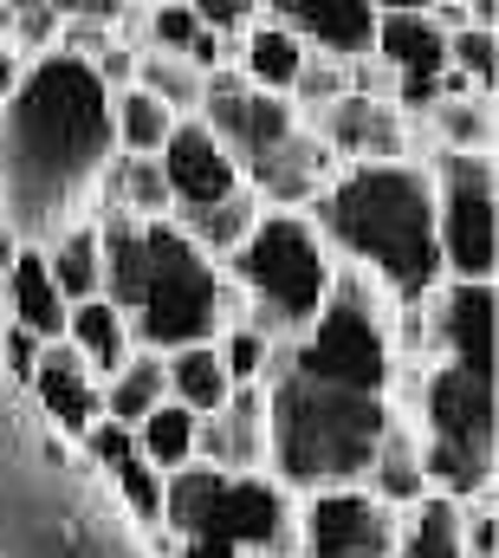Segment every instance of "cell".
<instances>
[{
	"label": "cell",
	"mask_w": 499,
	"mask_h": 558,
	"mask_svg": "<svg viewBox=\"0 0 499 558\" xmlns=\"http://www.w3.org/2000/svg\"><path fill=\"white\" fill-rule=\"evenodd\" d=\"M111 149V92L92 59L59 46L33 52L0 111V221L20 241H46L65 221L98 215L92 189Z\"/></svg>",
	"instance_id": "cell-1"
},
{
	"label": "cell",
	"mask_w": 499,
	"mask_h": 558,
	"mask_svg": "<svg viewBox=\"0 0 499 558\" xmlns=\"http://www.w3.org/2000/svg\"><path fill=\"white\" fill-rule=\"evenodd\" d=\"M0 558H156L78 441L0 384Z\"/></svg>",
	"instance_id": "cell-2"
},
{
	"label": "cell",
	"mask_w": 499,
	"mask_h": 558,
	"mask_svg": "<svg viewBox=\"0 0 499 558\" xmlns=\"http://www.w3.org/2000/svg\"><path fill=\"white\" fill-rule=\"evenodd\" d=\"M331 254L370 274L395 305H422L441 286V241H435V175L422 156L389 162H338L325 195L305 208Z\"/></svg>",
	"instance_id": "cell-3"
},
{
	"label": "cell",
	"mask_w": 499,
	"mask_h": 558,
	"mask_svg": "<svg viewBox=\"0 0 499 558\" xmlns=\"http://www.w3.org/2000/svg\"><path fill=\"white\" fill-rule=\"evenodd\" d=\"M266 403H272V461H266V474H279L292 494L364 481V468L376 461L382 435L402 416L395 397L338 390V384L299 377L292 364L272 371Z\"/></svg>",
	"instance_id": "cell-4"
},
{
	"label": "cell",
	"mask_w": 499,
	"mask_h": 558,
	"mask_svg": "<svg viewBox=\"0 0 499 558\" xmlns=\"http://www.w3.org/2000/svg\"><path fill=\"white\" fill-rule=\"evenodd\" d=\"M221 267L234 279V318L259 325L279 344H292L299 325L325 305L331 274H338V254H331L325 228L305 208H259L247 241Z\"/></svg>",
	"instance_id": "cell-5"
},
{
	"label": "cell",
	"mask_w": 499,
	"mask_h": 558,
	"mask_svg": "<svg viewBox=\"0 0 499 558\" xmlns=\"http://www.w3.org/2000/svg\"><path fill=\"white\" fill-rule=\"evenodd\" d=\"M285 364L299 377L338 384V390H364V397H395L409 364H402V338H395V299L370 274L344 267L331 274L325 305L299 325V338L285 344Z\"/></svg>",
	"instance_id": "cell-6"
},
{
	"label": "cell",
	"mask_w": 499,
	"mask_h": 558,
	"mask_svg": "<svg viewBox=\"0 0 499 558\" xmlns=\"http://www.w3.org/2000/svg\"><path fill=\"white\" fill-rule=\"evenodd\" d=\"M234 318V279L228 267L195 247L175 215L149 221V260H143V292L130 305V331L149 351H175V344H202Z\"/></svg>",
	"instance_id": "cell-7"
},
{
	"label": "cell",
	"mask_w": 499,
	"mask_h": 558,
	"mask_svg": "<svg viewBox=\"0 0 499 558\" xmlns=\"http://www.w3.org/2000/svg\"><path fill=\"white\" fill-rule=\"evenodd\" d=\"M428 175H435V241H441V279H494V267H499L494 156L428 149Z\"/></svg>",
	"instance_id": "cell-8"
},
{
	"label": "cell",
	"mask_w": 499,
	"mask_h": 558,
	"mask_svg": "<svg viewBox=\"0 0 499 558\" xmlns=\"http://www.w3.org/2000/svg\"><path fill=\"white\" fill-rule=\"evenodd\" d=\"M389 546H395V507H382L364 481L299 494V513H292L299 558H389Z\"/></svg>",
	"instance_id": "cell-9"
},
{
	"label": "cell",
	"mask_w": 499,
	"mask_h": 558,
	"mask_svg": "<svg viewBox=\"0 0 499 558\" xmlns=\"http://www.w3.org/2000/svg\"><path fill=\"white\" fill-rule=\"evenodd\" d=\"M195 118L215 131V137L234 149V162H241V175H247V162H259L266 149L279 137H292L305 118H299V105L285 98V92H259L247 85L228 59L221 65H208V78H202V105H195Z\"/></svg>",
	"instance_id": "cell-10"
},
{
	"label": "cell",
	"mask_w": 499,
	"mask_h": 558,
	"mask_svg": "<svg viewBox=\"0 0 499 558\" xmlns=\"http://www.w3.org/2000/svg\"><path fill=\"white\" fill-rule=\"evenodd\" d=\"M415 422V435L428 441H454V448H474V454H494V377H474L461 364H441L428 357L422 377H415V410H402Z\"/></svg>",
	"instance_id": "cell-11"
},
{
	"label": "cell",
	"mask_w": 499,
	"mask_h": 558,
	"mask_svg": "<svg viewBox=\"0 0 499 558\" xmlns=\"http://www.w3.org/2000/svg\"><path fill=\"white\" fill-rule=\"evenodd\" d=\"M422 338L428 357L494 377V279H441L422 299Z\"/></svg>",
	"instance_id": "cell-12"
},
{
	"label": "cell",
	"mask_w": 499,
	"mask_h": 558,
	"mask_svg": "<svg viewBox=\"0 0 499 558\" xmlns=\"http://www.w3.org/2000/svg\"><path fill=\"white\" fill-rule=\"evenodd\" d=\"M312 131L331 143V156L338 162H389V156H422V131H415V118L389 98V92H344V98H331L318 118H312Z\"/></svg>",
	"instance_id": "cell-13"
},
{
	"label": "cell",
	"mask_w": 499,
	"mask_h": 558,
	"mask_svg": "<svg viewBox=\"0 0 499 558\" xmlns=\"http://www.w3.org/2000/svg\"><path fill=\"white\" fill-rule=\"evenodd\" d=\"M156 162H162V182H169V208H175V215L208 208V202H221V195L247 189V175H241L234 149L215 137L202 118H175V131H169L162 149H156Z\"/></svg>",
	"instance_id": "cell-14"
},
{
	"label": "cell",
	"mask_w": 499,
	"mask_h": 558,
	"mask_svg": "<svg viewBox=\"0 0 499 558\" xmlns=\"http://www.w3.org/2000/svg\"><path fill=\"white\" fill-rule=\"evenodd\" d=\"M195 461L221 474H253L272 461V403L266 384H234L221 410L195 416Z\"/></svg>",
	"instance_id": "cell-15"
},
{
	"label": "cell",
	"mask_w": 499,
	"mask_h": 558,
	"mask_svg": "<svg viewBox=\"0 0 499 558\" xmlns=\"http://www.w3.org/2000/svg\"><path fill=\"white\" fill-rule=\"evenodd\" d=\"M26 403L39 410V422H52L65 441H78L92 422L105 416V377H98L65 338H46L33 377H26Z\"/></svg>",
	"instance_id": "cell-16"
},
{
	"label": "cell",
	"mask_w": 499,
	"mask_h": 558,
	"mask_svg": "<svg viewBox=\"0 0 499 558\" xmlns=\"http://www.w3.org/2000/svg\"><path fill=\"white\" fill-rule=\"evenodd\" d=\"M331 175H338V156H331V143L318 137L312 124H299L292 137L272 143L259 162H247V189L266 208H312Z\"/></svg>",
	"instance_id": "cell-17"
},
{
	"label": "cell",
	"mask_w": 499,
	"mask_h": 558,
	"mask_svg": "<svg viewBox=\"0 0 499 558\" xmlns=\"http://www.w3.org/2000/svg\"><path fill=\"white\" fill-rule=\"evenodd\" d=\"M266 13L285 20L312 52H331V59H364L376 33L370 0H266Z\"/></svg>",
	"instance_id": "cell-18"
},
{
	"label": "cell",
	"mask_w": 499,
	"mask_h": 558,
	"mask_svg": "<svg viewBox=\"0 0 499 558\" xmlns=\"http://www.w3.org/2000/svg\"><path fill=\"white\" fill-rule=\"evenodd\" d=\"M0 305H7L13 325H26V331H39V338H65L72 299L59 292V279L46 267V247H39V241H20V254L7 260V274H0Z\"/></svg>",
	"instance_id": "cell-19"
},
{
	"label": "cell",
	"mask_w": 499,
	"mask_h": 558,
	"mask_svg": "<svg viewBox=\"0 0 499 558\" xmlns=\"http://www.w3.org/2000/svg\"><path fill=\"white\" fill-rule=\"evenodd\" d=\"M130 46H143V52H182V59H195L202 72L234 52L228 39H215V33L195 20L188 0H143V7L130 13Z\"/></svg>",
	"instance_id": "cell-20"
},
{
	"label": "cell",
	"mask_w": 499,
	"mask_h": 558,
	"mask_svg": "<svg viewBox=\"0 0 499 558\" xmlns=\"http://www.w3.org/2000/svg\"><path fill=\"white\" fill-rule=\"evenodd\" d=\"M305 39L285 26V20H272V13H259L247 33L234 39V52H228V65L247 78V85H259V92H292V78H299V65H305Z\"/></svg>",
	"instance_id": "cell-21"
},
{
	"label": "cell",
	"mask_w": 499,
	"mask_h": 558,
	"mask_svg": "<svg viewBox=\"0 0 499 558\" xmlns=\"http://www.w3.org/2000/svg\"><path fill=\"white\" fill-rule=\"evenodd\" d=\"M65 344L98 371V377H111L118 364H124L130 351H136V331H130V312L118 299H105V292H92V299H72V312H65Z\"/></svg>",
	"instance_id": "cell-22"
},
{
	"label": "cell",
	"mask_w": 499,
	"mask_h": 558,
	"mask_svg": "<svg viewBox=\"0 0 499 558\" xmlns=\"http://www.w3.org/2000/svg\"><path fill=\"white\" fill-rule=\"evenodd\" d=\"M92 202H98V208H124V215H136V221H162V215H175V208H169L162 162H156V156H130V149H111V162L98 169Z\"/></svg>",
	"instance_id": "cell-23"
},
{
	"label": "cell",
	"mask_w": 499,
	"mask_h": 558,
	"mask_svg": "<svg viewBox=\"0 0 499 558\" xmlns=\"http://www.w3.org/2000/svg\"><path fill=\"white\" fill-rule=\"evenodd\" d=\"M422 137L454 156H494V92H441L422 111Z\"/></svg>",
	"instance_id": "cell-24"
},
{
	"label": "cell",
	"mask_w": 499,
	"mask_h": 558,
	"mask_svg": "<svg viewBox=\"0 0 499 558\" xmlns=\"http://www.w3.org/2000/svg\"><path fill=\"white\" fill-rule=\"evenodd\" d=\"M389 558H461V500L448 494H422L395 513V546Z\"/></svg>",
	"instance_id": "cell-25"
},
{
	"label": "cell",
	"mask_w": 499,
	"mask_h": 558,
	"mask_svg": "<svg viewBox=\"0 0 499 558\" xmlns=\"http://www.w3.org/2000/svg\"><path fill=\"white\" fill-rule=\"evenodd\" d=\"M364 487H370L382 507H409V500H422L428 494V481H422V435H415V422L395 416V428L382 435V448H376V461L364 468Z\"/></svg>",
	"instance_id": "cell-26"
},
{
	"label": "cell",
	"mask_w": 499,
	"mask_h": 558,
	"mask_svg": "<svg viewBox=\"0 0 499 558\" xmlns=\"http://www.w3.org/2000/svg\"><path fill=\"white\" fill-rule=\"evenodd\" d=\"M39 247H46V267H52V279H59V292H65V299H92V292L105 286L98 215H78V221H65V228H59V234H46Z\"/></svg>",
	"instance_id": "cell-27"
},
{
	"label": "cell",
	"mask_w": 499,
	"mask_h": 558,
	"mask_svg": "<svg viewBox=\"0 0 499 558\" xmlns=\"http://www.w3.org/2000/svg\"><path fill=\"white\" fill-rule=\"evenodd\" d=\"M162 364H169V397H175V403H188L195 416L221 410V403H228V390H234L215 338H202V344H175V351H162Z\"/></svg>",
	"instance_id": "cell-28"
},
{
	"label": "cell",
	"mask_w": 499,
	"mask_h": 558,
	"mask_svg": "<svg viewBox=\"0 0 499 558\" xmlns=\"http://www.w3.org/2000/svg\"><path fill=\"white\" fill-rule=\"evenodd\" d=\"M169 397V364H162V351H149V344H136L124 364L105 377V416L111 422H143L156 403Z\"/></svg>",
	"instance_id": "cell-29"
},
{
	"label": "cell",
	"mask_w": 499,
	"mask_h": 558,
	"mask_svg": "<svg viewBox=\"0 0 499 558\" xmlns=\"http://www.w3.org/2000/svg\"><path fill=\"white\" fill-rule=\"evenodd\" d=\"M259 195L253 189H234V195H221V202H208V208H188V215H175V228L195 241V247H208L215 260H228L241 241H247V228L259 221Z\"/></svg>",
	"instance_id": "cell-30"
},
{
	"label": "cell",
	"mask_w": 499,
	"mask_h": 558,
	"mask_svg": "<svg viewBox=\"0 0 499 558\" xmlns=\"http://www.w3.org/2000/svg\"><path fill=\"white\" fill-rule=\"evenodd\" d=\"M130 435H136V448L156 474H175V468L195 461V410L175 403V397H162L143 422H130Z\"/></svg>",
	"instance_id": "cell-31"
},
{
	"label": "cell",
	"mask_w": 499,
	"mask_h": 558,
	"mask_svg": "<svg viewBox=\"0 0 499 558\" xmlns=\"http://www.w3.org/2000/svg\"><path fill=\"white\" fill-rule=\"evenodd\" d=\"M175 131V111L156 98V92H143V85H124V92H111V143L130 149V156H156L162 143Z\"/></svg>",
	"instance_id": "cell-32"
},
{
	"label": "cell",
	"mask_w": 499,
	"mask_h": 558,
	"mask_svg": "<svg viewBox=\"0 0 499 558\" xmlns=\"http://www.w3.org/2000/svg\"><path fill=\"white\" fill-rule=\"evenodd\" d=\"M202 65L195 59H182V52H143L136 46V78L130 85H143V92H156L175 118H195V105H202Z\"/></svg>",
	"instance_id": "cell-33"
},
{
	"label": "cell",
	"mask_w": 499,
	"mask_h": 558,
	"mask_svg": "<svg viewBox=\"0 0 499 558\" xmlns=\"http://www.w3.org/2000/svg\"><path fill=\"white\" fill-rule=\"evenodd\" d=\"M215 344H221L228 384H272V371L285 364V344H279V338H266V331L247 325V318H228V325L215 331Z\"/></svg>",
	"instance_id": "cell-34"
},
{
	"label": "cell",
	"mask_w": 499,
	"mask_h": 558,
	"mask_svg": "<svg viewBox=\"0 0 499 558\" xmlns=\"http://www.w3.org/2000/svg\"><path fill=\"white\" fill-rule=\"evenodd\" d=\"M448 72H461L474 92H494L499 85V26H454L448 33Z\"/></svg>",
	"instance_id": "cell-35"
},
{
	"label": "cell",
	"mask_w": 499,
	"mask_h": 558,
	"mask_svg": "<svg viewBox=\"0 0 499 558\" xmlns=\"http://www.w3.org/2000/svg\"><path fill=\"white\" fill-rule=\"evenodd\" d=\"M351 92V59H331V52H305V65H299V78H292V105H299V118L312 124L331 98H344Z\"/></svg>",
	"instance_id": "cell-36"
},
{
	"label": "cell",
	"mask_w": 499,
	"mask_h": 558,
	"mask_svg": "<svg viewBox=\"0 0 499 558\" xmlns=\"http://www.w3.org/2000/svg\"><path fill=\"white\" fill-rule=\"evenodd\" d=\"M461 558H499V513H494V487L461 500Z\"/></svg>",
	"instance_id": "cell-37"
},
{
	"label": "cell",
	"mask_w": 499,
	"mask_h": 558,
	"mask_svg": "<svg viewBox=\"0 0 499 558\" xmlns=\"http://www.w3.org/2000/svg\"><path fill=\"white\" fill-rule=\"evenodd\" d=\"M39 344H46L39 331L0 318V384H7V390H26V377H33V364H39Z\"/></svg>",
	"instance_id": "cell-38"
},
{
	"label": "cell",
	"mask_w": 499,
	"mask_h": 558,
	"mask_svg": "<svg viewBox=\"0 0 499 558\" xmlns=\"http://www.w3.org/2000/svg\"><path fill=\"white\" fill-rule=\"evenodd\" d=\"M188 7H195V20H202L215 39H228V46L266 13V0H188Z\"/></svg>",
	"instance_id": "cell-39"
},
{
	"label": "cell",
	"mask_w": 499,
	"mask_h": 558,
	"mask_svg": "<svg viewBox=\"0 0 499 558\" xmlns=\"http://www.w3.org/2000/svg\"><path fill=\"white\" fill-rule=\"evenodd\" d=\"M7 39L33 59V52H46V46H59V13L46 7V0H33V7H20L13 20H7Z\"/></svg>",
	"instance_id": "cell-40"
},
{
	"label": "cell",
	"mask_w": 499,
	"mask_h": 558,
	"mask_svg": "<svg viewBox=\"0 0 499 558\" xmlns=\"http://www.w3.org/2000/svg\"><path fill=\"white\" fill-rule=\"evenodd\" d=\"M92 72H98V85H105V92H124L130 78H136V46L118 33V39H111V46L92 59Z\"/></svg>",
	"instance_id": "cell-41"
},
{
	"label": "cell",
	"mask_w": 499,
	"mask_h": 558,
	"mask_svg": "<svg viewBox=\"0 0 499 558\" xmlns=\"http://www.w3.org/2000/svg\"><path fill=\"white\" fill-rule=\"evenodd\" d=\"M59 20H105V26H130L136 0H46Z\"/></svg>",
	"instance_id": "cell-42"
},
{
	"label": "cell",
	"mask_w": 499,
	"mask_h": 558,
	"mask_svg": "<svg viewBox=\"0 0 499 558\" xmlns=\"http://www.w3.org/2000/svg\"><path fill=\"white\" fill-rule=\"evenodd\" d=\"M20 72H26V52L0 33V111H7V98H13V85H20Z\"/></svg>",
	"instance_id": "cell-43"
},
{
	"label": "cell",
	"mask_w": 499,
	"mask_h": 558,
	"mask_svg": "<svg viewBox=\"0 0 499 558\" xmlns=\"http://www.w3.org/2000/svg\"><path fill=\"white\" fill-rule=\"evenodd\" d=\"M376 13H428L435 0H370Z\"/></svg>",
	"instance_id": "cell-44"
},
{
	"label": "cell",
	"mask_w": 499,
	"mask_h": 558,
	"mask_svg": "<svg viewBox=\"0 0 499 558\" xmlns=\"http://www.w3.org/2000/svg\"><path fill=\"white\" fill-rule=\"evenodd\" d=\"M13 254H20V234H13V228L0 221V274H7V260H13Z\"/></svg>",
	"instance_id": "cell-45"
},
{
	"label": "cell",
	"mask_w": 499,
	"mask_h": 558,
	"mask_svg": "<svg viewBox=\"0 0 499 558\" xmlns=\"http://www.w3.org/2000/svg\"><path fill=\"white\" fill-rule=\"evenodd\" d=\"M20 7H33V0H0V33H7V20H13Z\"/></svg>",
	"instance_id": "cell-46"
},
{
	"label": "cell",
	"mask_w": 499,
	"mask_h": 558,
	"mask_svg": "<svg viewBox=\"0 0 499 558\" xmlns=\"http://www.w3.org/2000/svg\"><path fill=\"white\" fill-rule=\"evenodd\" d=\"M247 558H292V553H247Z\"/></svg>",
	"instance_id": "cell-47"
},
{
	"label": "cell",
	"mask_w": 499,
	"mask_h": 558,
	"mask_svg": "<svg viewBox=\"0 0 499 558\" xmlns=\"http://www.w3.org/2000/svg\"><path fill=\"white\" fill-rule=\"evenodd\" d=\"M461 7H474V0H461Z\"/></svg>",
	"instance_id": "cell-48"
},
{
	"label": "cell",
	"mask_w": 499,
	"mask_h": 558,
	"mask_svg": "<svg viewBox=\"0 0 499 558\" xmlns=\"http://www.w3.org/2000/svg\"><path fill=\"white\" fill-rule=\"evenodd\" d=\"M0 318H7V305H0Z\"/></svg>",
	"instance_id": "cell-49"
}]
</instances>
